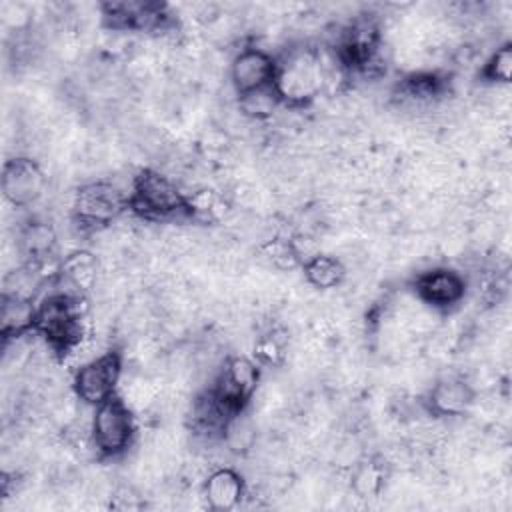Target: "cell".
<instances>
[{"label":"cell","instance_id":"cell-20","mask_svg":"<svg viewBox=\"0 0 512 512\" xmlns=\"http://www.w3.org/2000/svg\"><path fill=\"white\" fill-rule=\"evenodd\" d=\"M280 106L282 102L274 90V84L268 88H260V90L238 96L240 112L252 120H268Z\"/></svg>","mask_w":512,"mask_h":512},{"label":"cell","instance_id":"cell-15","mask_svg":"<svg viewBox=\"0 0 512 512\" xmlns=\"http://www.w3.org/2000/svg\"><path fill=\"white\" fill-rule=\"evenodd\" d=\"M38 302L32 298L8 296L0 298V336L2 344L8 346L26 336L34 334Z\"/></svg>","mask_w":512,"mask_h":512},{"label":"cell","instance_id":"cell-18","mask_svg":"<svg viewBox=\"0 0 512 512\" xmlns=\"http://www.w3.org/2000/svg\"><path fill=\"white\" fill-rule=\"evenodd\" d=\"M388 466L384 460L372 456L358 460L350 472V490L356 498H376L384 490Z\"/></svg>","mask_w":512,"mask_h":512},{"label":"cell","instance_id":"cell-9","mask_svg":"<svg viewBox=\"0 0 512 512\" xmlns=\"http://www.w3.org/2000/svg\"><path fill=\"white\" fill-rule=\"evenodd\" d=\"M410 288L420 304L436 312H448L464 300L468 282L464 274L454 268L434 266L424 272H418L412 278Z\"/></svg>","mask_w":512,"mask_h":512},{"label":"cell","instance_id":"cell-13","mask_svg":"<svg viewBox=\"0 0 512 512\" xmlns=\"http://www.w3.org/2000/svg\"><path fill=\"white\" fill-rule=\"evenodd\" d=\"M98 274H100V262L96 254L86 248H78L66 254L58 262L52 282L60 292L86 296L96 286Z\"/></svg>","mask_w":512,"mask_h":512},{"label":"cell","instance_id":"cell-6","mask_svg":"<svg viewBox=\"0 0 512 512\" xmlns=\"http://www.w3.org/2000/svg\"><path fill=\"white\" fill-rule=\"evenodd\" d=\"M260 380L262 366L254 358L232 354L224 358L208 392L230 416H238L254 400Z\"/></svg>","mask_w":512,"mask_h":512},{"label":"cell","instance_id":"cell-4","mask_svg":"<svg viewBox=\"0 0 512 512\" xmlns=\"http://www.w3.org/2000/svg\"><path fill=\"white\" fill-rule=\"evenodd\" d=\"M136 432L138 426L132 406L120 394H114L92 408L88 440L102 460H116L124 456L132 448Z\"/></svg>","mask_w":512,"mask_h":512},{"label":"cell","instance_id":"cell-8","mask_svg":"<svg viewBox=\"0 0 512 512\" xmlns=\"http://www.w3.org/2000/svg\"><path fill=\"white\" fill-rule=\"evenodd\" d=\"M100 14L110 32H160L170 22L166 4L144 0L104 2L100 4Z\"/></svg>","mask_w":512,"mask_h":512},{"label":"cell","instance_id":"cell-10","mask_svg":"<svg viewBox=\"0 0 512 512\" xmlns=\"http://www.w3.org/2000/svg\"><path fill=\"white\" fill-rule=\"evenodd\" d=\"M0 190L14 208H28L44 194L46 174L42 166L28 156L8 158L2 166Z\"/></svg>","mask_w":512,"mask_h":512},{"label":"cell","instance_id":"cell-1","mask_svg":"<svg viewBox=\"0 0 512 512\" xmlns=\"http://www.w3.org/2000/svg\"><path fill=\"white\" fill-rule=\"evenodd\" d=\"M86 296L60 290L50 292L38 302L34 334L58 360L72 354L86 336Z\"/></svg>","mask_w":512,"mask_h":512},{"label":"cell","instance_id":"cell-12","mask_svg":"<svg viewBox=\"0 0 512 512\" xmlns=\"http://www.w3.org/2000/svg\"><path fill=\"white\" fill-rule=\"evenodd\" d=\"M476 402L474 386L460 376H444L424 396V408L436 418H458L470 412Z\"/></svg>","mask_w":512,"mask_h":512},{"label":"cell","instance_id":"cell-16","mask_svg":"<svg viewBox=\"0 0 512 512\" xmlns=\"http://www.w3.org/2000/svg\"><path fill=\"white\" fill-rule=\"evenodd\" d=\"M56 230L50 222L32 218L26 220L18 232V252L24 258V264L36 266L44 270L50 258H54L56 252Z\"/></svg>","mask_w":512,"mask_h":512},{"label":"cell","instance_id":"cell-14","mask_svg":"<svg viewBox=\"0 0 512 512\" xmlns=\"http://www.w3.org/2000/svg\"><path fill=\"white\" fill-rule=\"evenodd\" d=\"M200 490L208 508L218 512L234 510L236 506H240V502L248 494L244 476L230 466H220L208 472Z\"/></svg>","mask_w":512,"mask_h":512},{"label":"cell","instance_id":"cell-2","mask_svg":"<svg viewBox=\"0 0 512 512\" xmlns=\"http://www.w3.org/2000/svg\"><path fill=\"white\" fill-rule=\"evenodd\" d=\"M274 90L286 108H304L326 90V72L320 48L292 44L276 56Z\"/></svg>","mask_w":512,"mask_h":512},{"label":"cell","instance_id":"cell-22","mask_svg":"<svg viewBox=\"0 0 512 512\" xmlns=\"http://www.w3.org/2000/svg\"><path fill=\"white\" fill-rule=\"evenodd\" d=\"M286 350H288L286 338H282L280 332L276 330H268L258 336L252 358L262 368H280L286 362Z\"/></svg>","mask_w":512,"mask_h":512},{"label":"cell","instance_id":"cell-7","mask_svg":"<svg viewBox=\"0 0 512 512\" xmlns=\"http://www.w3.org/2000/svg\"><path fill=\"white\" fill-rule=\"evenodd\" d=\"M124 374V354L110 348L80 364L72 376V392L86 406H98L118 394Z\"/></svg>","mask_w":512,"mask_h":512},{"label":"cell","instance_id":"cell-11","mask_svg":"<svg viewBox=\"0 0 512 512\" xmlns=\"http://www.w3.org/2000/svg\"><path fill=\"white\" fill-rule=\"evenodd\" d=\"M228 76L236 96L268 88L274 84L276 56L260 46H246L234 54Z\"/></svg>","mask_w":512,"mask_h":512},{"label":"cell","instance_id":"cell-5","mask_svg":"<svg viewBox=\"0 0 512 512\" xmlns=\"http://www.w3.org/2000/svg\"><path fill=\"white\" fill-rule=\"evenodd\" d=\"M128 210V192L112 180L82 184L72 198V220L84 232H100Z\"/></svg>","mask_w":512,"mask_h":512},{"label":"cell","instance_id":"cell-3","mask_svg":"<svg viewBox=\"0 0 512 512\" xmlns=\"http://www.w3.org/2000/svg\"><path fill=\"white\" fill-rule=\"evenodd\" d=\"M128 212L144 222L190 220L188 196L174 180L154 168H142L130 184Z\"/></svg>","mask_w":512,"mask_h":512},{"label":"cell","instance_id":"cell-21","mask_svg":"<svg viewBox=\"0 0 512 512\" xmlns=\"http://www.w3.org/2000/svg\"><path fill=\"white\" fill-rule=\"evenodd\" d=\"M478 76L488 84H508L512 78V44L502 42L498 48H494V52L484 60Z\"/></svg>","mask_w":512,"mask_h":512},{"label":"cell","instance_id":"cell-17","mask_svg":"<svg viewBox=\"0 0 512 512\" xmlns=\"http://www.w3.org/2000/svg\"><path fill=\"white\" fill-rule=\"evenodd\" d=\"M302 274L304 280L316 288V290H332L338 288L344 278H346V266L340 258L332 256V254H322L316 252L312 256H308L302 262Z\"/></svg>","mask_w":512,"mask_h":512},{"label":"cell","instance_id":"cell-19","mask_svg":"<svg viewBox=\"0 0 512 512\" xmlns=\"http://www.w3.org/2000/svg\"><path fill=\"white\" fill-rule=\"evenodd\" d=\"M262 260L276 268V270H292L296 266H302V256L298 252L296 240H288V238H272L266 240L260 248H258Z\"/></svg>","mask_w":512,"mask_h":512}]
</instances>
